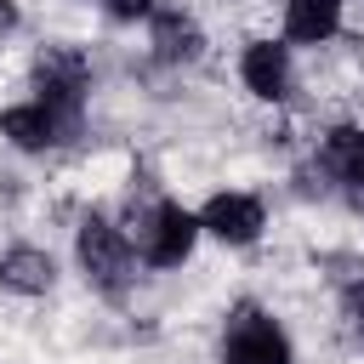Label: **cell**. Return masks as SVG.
Masks as SVG:
<instances>
[{"mask_svg": "<svg viewBox=\"0 0 364 364\" xmlns=\"http://www.w3.org/2000/svg\"><path fill=\"white\" fill-rule=\"evenodd\" d=\"M131 239H136L148 267H182L193 239H199V216L182 210L176 199H154V205L131 210Z\"/></svg>", "mask_w": 364, "mask_h": 364, "instance_id": "obj_1", "label": "cell"}, {"mask_svg": "<svg viewBox=\"0 0 364 364\" xmlns=\"http://www.w3.org/2000/svg\"><path fill=\"white\" fill-rule=\"evenodd\" d=\"M85 85H91V63H85V51L80 46H46L40 57H34V102H46L57 119H63V131L74 136L80 131V102H85Z\"/></svg>", "mask_w": 364, "mask_h": 364, "instance_id": "obj_2", "label": "cell"}, {"mask_svg": "<svg viewBox=\"0 0 364 364\" xmlns=\"http://www.w3.org/2000/svg\"><path fill=\"white\" fill-rule=\"evenodd\" d=\"M222 364H296V358H290L284 330L256 301H239L222 324Z\"/></svg>", "mask_w": 364, "mask_h": 364, "instance_id": "obj_3", "label": "cell"}, {"mask_svg": "<svg viewBox=\"0 0 364 364\" xmlns=\"http://www.w3.org/2000/svg\"><path fill=\"white\" fill-rule=\"evenodd\" d=\"M74 250H80L85 279H91L102 296H119V290L131 284V245H125V233H119L114 222L85 216V222H80V233H74Z\"/></svg>", "mask_w": 364, "mask_h": 364, "instance_id": "obj_4", "label": "cell"}, {"mask_svg": "<svg viewBox=\"0 0 364 364\" xmlns=\"http://www.w3.org/2000/svg\"><path fill=\"white\" fill-rule=\"evenodd\" d=\"M199 228L216 233L222 245H256L262 228H267V216H262V199H250V193H216L199 210Z\"/></svg>", "mask_w": 364, "mask_h": 364, "instance_id": "obj_5", "label": "cell"}, {"mask_svg": "<svg viewBox=\"0 0 364 364\" xmlns=\"http://www.w3.org/2000/svg\"><path fill=\"white\" fill-rule=\"evenodd\" d=\"M239 80L245 91H256L262 102H279L290 91V46L279 40H250L245 57H239Z\"/></svg>", "mask_w": 364, "mask_h": 364, "instance_id": "obj_6", "label": "cell"}, {"mask_svg": "<svg viewBox=\"0 0 364 364\" xmlns=\"http://www.w3.org/2000/svg\"><path fill=\"white\" fill-rule=\"evenodd\" d=\"M0 136H11L23 154H46V148H57L68 131H63V119H57L46 102H17V108L0 114Z\"/></svg>", "mask_w": 364, "mask_h": 364, "instance_id": "obj_7", "label": "cell"}, {"mask_svg": "<svg viewBox=\"0 0 364 364\" xmlns=\"http://www.w3.org/2000/svg\"><path fill=\"white\" fill-rule=\"evenodd\" d=\"M51 279H57V267H51V256L34 250V245H17V250L0 256V284L17 290V296H46Z\"/></svg>", "mask_w": 364, "mask_h": 364, "instance_id": "obj_8", "label": "cell"}, {"mask_svg": "<svg viewBox=\"0 0 364 364\" xmlns=\"http://www.w3.org/2000/svg\"><path fill=\"white\" fill-rule=\"evenodd\" d=\"M341 23V0H284V34L296 46H324Z\"/></svg>", "mask_w": 364, "mask_h": 364, "instance_id": "obj_9", "label": "cell"}, {"mask_svg": "<svg viewBox=\"0 0 364 364\" xmlns=\"http://www.w3.org/2000/svg\"><path fill=\"white\" fill-rule=\"evenodd\" d=\"M318 171L336 176L341 188L358 182V176H364V125H336V131L324 136V148H318Z\"/></svg>", "mask_w": 364, "mask_h": 364, "instance_id": "obj_10", "label": "cell"}, {"mask_svg": "<svg viewBox=\"0 0 364 364\" xmlns=\"http://www.w3.org/2000/svg\"><path fill=\"white\" fill-rule=\"evenodd\" d=\"M199 28H193V17H182V11H154V57L159 63H188V57H199Z\"/></svg>", "mask_w": 364, "mask_h": 364, "instance_id": "obj_11", "label": "cell"}, {"mask_svg": "<svg viewBox=\"0 0 364 364\" xmlns=\"http://www.w3.org/2000/svg\"><path fill=\"white\" fill-rule=\"evenodd\" d=\"M108 11L119 23H131V17H154V0H108Z\"/></svg>", "mask_w": 364, "mask_h": 364, "instance_id": "obj_12", "label": "cell"}, {"mask_svg": "<svg viewBox=\"0 0 364 364\" xmlns=\"http://www.w3.org/2000/svg\"><path fill=\"white\" fill-rule=\"evenodd\" d=\"M347 318L364 330V284H353V290H347Z\"/></svg>", "mask_w": 364, "mask_h": 364, "instance_id": "obj_13", "label": "cell"}, {"mask_svg": "<svg viewBox=\"0 0 364 364\" xmlns=\"http://www.w3.org/2000/svg\"><path fill=\"white\" fill-rule=\"evenodd\" d=\"M17 28V0H0V40Z\"/></svg>", "mask_w": 364, "mask_h": 364, "instance_id": "obj_14", "label": "cell"}]
</instances>
